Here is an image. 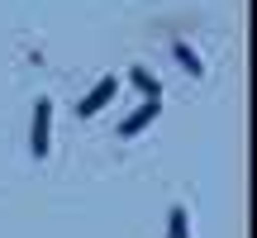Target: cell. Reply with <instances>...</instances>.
<instances>
[{
  "label": "cell",
  "mask_w": 257,
  "mask_h": 238,
  "mask_svg": "<svg viewBox=\"0 0 257 238\" xmlns=\"http://www.w3.org/2000/svg\"><path fill=\"white\" fill-rule=\"evenodd\" d=\"M128 81H134L138 91L148 95V100H162V86H157V76H148L143 67H134V72H128Z\"/></svg>",
  "instance_id": "obj_4"
},
{
  "label": "cell",
  "mask_w": 257,
  "mask_h": 238,
  "mask_svg": "<svg viewBox=\"0 0 257 238\" xmlns=\"http://www.w3.org/2000/svg\"><path fill=\"white\" fill-rule=\"evenodd\" d=\"M172 53H176V62H181V67H186V72H191V76H200V72H205V67H200V57L191 53V43H176Z\"/></svg>",
  "instance_id": "obj_6"
},
{
  "label": "cell",
  "mask_w": 257,
  "mask_h": 238,
  "mask_svg": "<svg viewBox=\"0 0 257 238\" xmlns=\"http://www.w3.org/2000/svg\"><path fill=\"white\" fill-rule=\"evenodd\" d=\"M157 114H162V100H143V105H138V110H134V114H128L124 124H119V138H134V134H143V129L153 124Z\"/></svg>",
  "instance_id": "obj_3"
},
{
  "label": "cell",
  "mask_w": 257,
  "mask_h": 238,
  "mask_svg": "<svg viewBox=\"0 0 257 238\" xmlns=\"http://www.w3.org/2000/svg\"><path fill=\"white\" fill-rule=\"evenodd\" d=\"M34 157H48V143H53V100H38L34 105Z\"/></svg>",
  "instance_id": "obj_1"
},
{
  "label": "cell",
  "mask_w": 257,
  "mask_h": 238,
  "mask_svg": "<svg viewBox=\"0 0 257 238\" xmlns=\"http://www.w3.org/2000/svg\"><path fill=\"white\" fill-rule=\"evenodd\" d=\"M114 91H119V81H114V76H100V81H95V91L86 95L81 105H76V114H81V119H91V114H100L105 105L114 100Z\"/></svg>",
  "instance_id": "obj_2"
},
{
  "label": "cell",
  "mask_w": 257,
  "mask_h": 238,
  "mask_svg": "<svg viewBox=\"0 0 257 238\" xmlns=\"http://www.w3.org/2000/svg\"><path fill=\"white\" fill-rule=\"evenodd\" d=\"M167 238H191V219L181 205H172V214H167Z\"/></svg>",
  "instance_id": "obj_5"
}]
</instances>
